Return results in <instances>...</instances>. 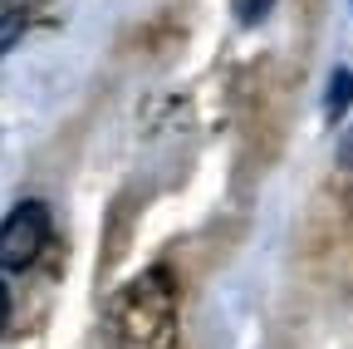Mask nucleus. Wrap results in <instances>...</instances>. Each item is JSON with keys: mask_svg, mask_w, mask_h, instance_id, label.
Listing matches in <instances>:
<instances>
[{"mask_svg": "<svg viewBox=\"0 0 353 349\" xmlns=\"http://www.w3.org/2000/svg\"><path fill=\"white\" fill-rule=\"evenodd\" d=\"M113 349H176V281L167 266L132 276L108 305Z\"/></svg>", "mask_w": 353, "mask_h": 349, "instance_id": "1", "label": "nucleus"}, {"mask_svg": "<svg viewBox=\"0 0 353 349\" xmlns=\"http://www.w3.org/2000/svg\"><path fill=\"white\" fill-rule=\"evenodd\" d=\"M50 241V207L44 202H20L0 222V271H25Z\"/></svg>", "mask_w": 353, "mask_h": 349, "instance_id": "2", "label": "nucleus"}, {"mask_svg": "<svg viewBox=\"0 0 353 349\" xmlns=\"http://www.w3.org/2000/svg\"><path fill=\"white\" fill-rule=\"evenodd\" d=\"M339 167H348V172H353V123L343 128V138H339Z\"/></svg>", "mask_w": 353, "mask_h": 349, "instance_id": "5", "label": "nucleus"}, {"mask_svg": "<svg viewBox=\"0 0 353 349\" xmlns=\"http://www.w3.org/2000/svg\"><path fill=\"white\" fill-rule=\"evenodd\" d=\"M348 104H353V69H339V74L329 79V104H324V113H329V123H339Z\"/></svg>", "mask_w": 353, "mask_h": 349, "instance_id": "3", "label": "nucleus"}, {"mask_svg": "<svg viewBox=\"0 0 353 349\" xmlns=\"http://www.w3.org/2000/svg\"><path fill=\"white\" fill-rule=\"evenodd\" d=\"M15 30H20V15H10L6 25H0V50H6V45H10V35H15Z\"/></svg>", "mask_w": 353, "mask_h": 349, "instance_id": "6", "label": "nucleus"}, {"mask_svg": "<svg viewBox=\"0 0 353 349\" xmlns=\"http://www.w3.org/2000/svg\"><path fill=\"white\" fill-rule=\"evenodd\" d=\"M270 10H275V0H236V20L241 25H260Z\"/></svg>", "mask_w": 353, "mask_h": 349, "instance_id": "4", "label": "nucleus"}, {"mask_svg": "<svg viewBox=\"0 0 353 349\" xmlns=\"http://www.w3.org/2000/svg\"><path fill=\"white\" fill-rule=\"evenodd\" d=\"M6 315H10V290L0 285V330H6Z\"/></svg>", "mask_w": 353, "mask_h": 349, "instance_id": "7", "label": "nucleus"}]
</instances>
